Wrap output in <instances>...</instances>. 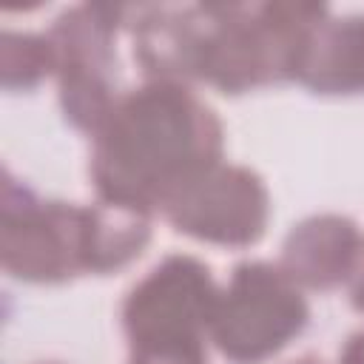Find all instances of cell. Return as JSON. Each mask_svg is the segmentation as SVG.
<instances>
[{"mask_svg":"<svg viewBox=\"0 0 364 364\" xmlns=\"http://www.w3.org/2000/svg\"><path fill=\"white\" fill-rule=\"evenodd\" d=\"M222 122L179 82H148L117 100L94 134L91 182L102 202L151 213L222 162Z\"/></svg>","mask_w":364,"mask_h":364,"instance_id":"1","label":"cell"},{"mask_svg":"<svg viewBox=\"0 0 364 364\" xmlns=\"http://www.w3.org/2000/svg\"><path fill=\"white\" fill-rule=\"evenodd\" d=\"M219 290L208 264L193 256H165L122 304L131 364H205Z\"/></svg>","mask_w":364,"mask_h":364,"instance_id":"2","label":"cell"},{"mask_svg":"<svg viewBox=\"0 0 364 364\" xmlns=\"http://www.w3.org/2000/svg\"><path fill=\"white\" fill-rule=\"evenodd\" d=\"M0 213V259L14 279L57 284L91 273V208L40 202L6 173Z\"/></svg>","mask_w":364,"mask_h":364,"instance_id":"3","label":"cell"},{"mask_svg":"<svg viewBox=\"0 0 364 364\" xmlns=\"http://www.w3.org/2000/svg\"><path fill=\"white\" fill-rule=\"evenodd\" d=\"M307 318V301L282 264L242 262L219 293L210 338L228 361L262 364L284 350Z\"/></svg>","mask_w":364,"mask_h":364,"instance_id":"4","label":"cell"},{"mask_svg":"<svg viewBox=\"0 0 364 364\" xmlns=\"http://www.w3.org/2000/svg\"><path fill=\"white\" fill-rule=\"evenodd\" d=\"M125 6H77L57 17L48 31L54 51V74L60 80V105L65 119L97 134L111 117L114 97V37Z\"/></svg>","mask_w":364,"mask_h":364,"instance_id":"5","label":"cell"},{"mask_svg":"<svg viewBox=\"0 0 364 364\" xmlns=\"http://www.w3.org/2000/svg\"><path fill=\"white\" fill-rule=\"evenodd\" d=\"M173 230L225 247H247L262 239L270 199L264 182L239 165H216L179 188L162 208Z\"/></svg>","mask_w":364,"mask_h":364,"instance_id":"6","label":"cell"},{"mask_svg":"<svg viewBox=\"0 0 364 364\" xmlns=\"http://www.w3.org/2000/svg\"><path fill=\"white\" fill-rule=\"evenodd\" d=\"M364 264V239L353 219L321 213L299 222L282 247V270L310 290H333Z\"/></svg>","mask_w":364,"mask_h":364,"instance_id":"7","label":"cell"},{"mask_svg":"<svg viewBox=\"0 0 364 364\" xmlns=\"http://www.w3.org/2000/svg\"><path fill=\"white\" fill-rule=\"evenodd\" d=\"M205 34V6H145L134 23V57L151 82L185 85L188 80H199Z\"/></svg>","mask_w":364,"mask_h":364,"instance_id":"8","label":"cell"},{"mask_svg":"<svg viewBox=\"0 0 364 364\" xmlns=\"http://www.w3.org/2000/svg\"><path fill=\"white\" fill-rule=\"evenodd\" d=\"M316 94H364V17H330L310 28L296 77Z\"/></svg>","mask_w":364,"mask_h":364,"instance_id":"9","label":"cell"},{"mask_svg":"<svg viewBox=\"0 0 364 364\" xmlns=\"http://www.w3.org/2000/svg\"><path fill=\"white\" fill-rule=\"evenodd\" d=\"M151 213L97 202L91 205V273H111L142 256L151 239Z\"/></svg>","mask_w":364,"mask_h":364,"instance_id":"10","label":"cell"},{"mask_svg":"<svg viewBox=\"0 0 364 364\" xmlns=\"http://www.w3.org/2000/svg\"><path fill=\"white\" fill-rule=\"evenodd\" d=\"M0 74L3 88L28 91L54 74V51L48 34H17L3 31L0 37Z\"/></svg>","mask_w":364,"mask_h":364,"instance_id":"11","label":"cell"},{"mask_svg":"<svg viewBox=\"0 0 364 364\" xmlns=\"http://www.w3.org/2000/svg\"><path fill=\"white\" fill-rule=\"evenodd\" d=\"M353 307L358 313H364V267H361V273L355 279V287H353Z\"/></svg>","mask_w":364,"mask_h":364,"instance_id":"12","label":"cell"},{"mask_svg":"<svg viewBox=\"0 0 364 364\" xmlns=\"http://www.w3.org/2000/svg\"><path fill=\"white\" fill-rule=\"evenodd\" d=\"M293 364H321V361L313 358V355H304V358H299V361H293Z\"/></svg>","mask_w":364,"mask_h":364,"instance_id":"13","label":"cell"}]
</instances>
